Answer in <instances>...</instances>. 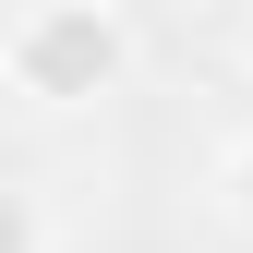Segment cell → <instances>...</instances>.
Wrapping results in <instances>:
<instances>
[{"label":"cell","mask_w":253,"mask_h":253,"mask_svg":"<svg viewBox=\"0 0 253 253\" xmlns=\"http://www.w3.org/2000/svg\"><path fill=\"white\" fill-rule=\"evenodd\" d=\"M133 12L121 0H24L12 12V48H0V73H12V109H37V121H73V109H97L133 84Z\"/></svg>","instance_id":"6da1fadb"},{"label":"cell","mask_w":253,"mask_h":253,"mask_svg":"<svg viewBox=\"0 0 253 253\" xmlns=\"http://www.w3.org/2000/svg\"><path fill=\"white\" fill-rule=\"evenodd\" d=\"M0 217H12V253H60V217H48V181H12V193H0Z\"/></svg>","instance_id":"7a4b0ae2"},{"label":"cell","mask_w":253,"mask_h":253,"mask_svg":"<svg viewBox=\"0 0 253 253\" xmlns=\"http://www.w3.org/2000/svg\"><path fill=\"white\" fill-rule=\"evenodd\" d=\"M217 217H229V229H253V133L217 157Z\"/></svg>","instance_id":"3957f363"}]
</instances>
